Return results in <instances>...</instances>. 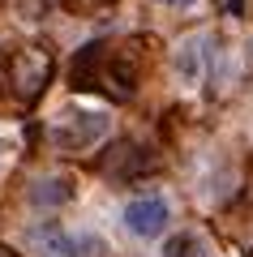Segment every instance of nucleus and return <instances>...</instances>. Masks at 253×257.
Returning a JSON list of instances; mask_svg holds the SVG:
<instances>
[{"label": "nucleus", "mask_w": 253, "mask_h": 257, "mask_svg": "<svg viewBox=\"0 0 253 257\" xmlns=\"http://www.w3.org/2000/svg\"><path fill=\"white\" fill-rule=\"evenodd\" d=\"M52 69H56V56L47 43H26L22 52H13L9 60V86L22 103H35L39 94L47 90L52 82Z\"/></svg>", "instance_id": "f257e3e1"}, {"label": "nucleus", "mask_w": 253, "mask_h": 257, "mask_svg": "<svg viewBox=\"0 0 253 257\" xmlns=\"http://www.w3.org/2000/svg\"><path fill=\"white\" fill-rule=\"evenodd\" d=\"M47 138H52V146L64 150V155L91 150L95 142L108 138V116H103V111H64V116L52 120Z\"/></svg>", "instance_id": "f03ea898"}, {"label": "nucleus", "mask_w": 253, "mask_h": 257, "mask_svg": "<svg viewBox=\"0 0 253 257\" xmlns=\"http://www.w3.org/2000/svg\"><path fill=\"white\" fill-rule=\"evenodd\" d=\"M99 90L108 99H116V103H129L137 94V56L133 52H108L103 56Z\"/></svg>", "instance_id": "7ed1b4c3"}, {"label": "nucleus", "mask_w": 253, "mask_h": 257, "mask_svg": "<svg viewBox=\"0 0 253 257\" xmlns=\"http://www.w3.org/2000/svg\"><path fill=\"white\" fill-rule=\"evenodd\" d=\"M167 223H172V210H167V202H163L159 193L133 197V202L125 206V227L133 231V236H142V240L163 236V227H167Z\"/></svg>", "instance_id": "20e7f679"}, {"label": "nucleus", "mask_w": 253, "mask_h": 257, "mask_svg": "<svg viewBox=\"0 0 253 257\" xmlns=\"http://www.w3.org/2000/svg\"><path fill=\"white\" fill-rule=\"evenodd\" d=\"M103 56H108V43H86L77 47V56H73L69 64V86L73 90H99V73H103Z\"/></svg>", "instance_id": "39448f33"}, {"label": "nucleus", "mask_w": 253, "mask_h": 257, "mask_svg": "<svg viewBox=\"0 0 253 257\" xmlns=\"http://www.w3.org/2000/svg\"><path fill=\"white\" fill-rule=\"evenodd\" d=\"M150 167V159H146V150L137 146L133 138H120L108 146V159H103V172L116 176V180H133L137 172H146Z\"/></svg>", "instance_id": "423d86ee"}, {"label": "nucleus", "mask_w": 253, "mask_h": 257, "mask_svg": "<svg viewBox=\"0 0 253 257\" xmlns=\"http://www.w3.org/2000/svg\"><path fill=\"white\" fill-rule=\"evenodd\" d=\"M35 244L43 248V257H81V240H73L69 231H60L56 223L35 227Z\"/></svg>", "instance_id": "0eeeda50"}, {"label": "nucleus", "mask_w": 253, "mask_h": 257, "mask_svg": "<svg viewBox=\"0 0 253 257\" xmlns=\"http://www.w3.org/2000/svg\"><path fill=\"white\" fill-rule=\"evenodd\" d=\"M73 197V184L64 176H52V180H39L35 184V202L39 206H64Z\"/></svg>", "instance_id": "6e6552de"}, {"label": "nucleus", "mask_w": 253, "mask_h": 257, "mask_svg": "<svg viewBox=\"0 0 253 257\" xmlns=\"http://www.w3.org/2000/svg\"><path fill=\"white\" fill-rule=\"evenodd\" d=\"M163 257H210L206 240L193 236V231H181V236H172L167 244H163Z\"/></svg>", "instance_id": "1a4fd4ad"}, {"label": "nucleus", "mask_w": 253, "mask_h": 257, "mask_svg": "<svg viewBox=\"0 0 253 257\" xmlns=\"http://www.w3.org/2000/svg\"><path fill=\"white\" fill-rule=\"evenodd\" d=\"M198 47H202V35H193L189 43L181 47V56H176V64H181V73L189 77V82L198 77V69H202V52H198Z\"/></svg>", "instance_id": "9d476101"}, {"label": "nucleus", "mask_w": 253, "mask_h": 257, "mask_svg": "<svg viewBox=\"0 0 253 257\" xmlns=\"http://www.w3.org/2000/svg\"><path fill=\"white\" fill-rule=\"evenodd\" d=\"M108 0H64V9L69 13H91V9H103Z\"/></svg>", "instance_id": "9b49d317"}, {"label": "nucleus", "mask_w": 253, "mask_h": 257, "mask_svg": "<svg viewBox=\"0 0 253 257\" xmlns=\"http://www.w3.org/2000/svg\"><path fill=\"white\" fill-rule=\"evenodd\" d=\"M39 5H47V0H26V13H39Z\"/></svg>", "instance_id": "f8f14e48"}, {"label": "nucleus", "mask_w": 253, "mask_h": 257, "mask_svg": "<svg viewBox=\"0 0 253 257\" xmlns=\"http://www.w3.org/2000/svg\"><path fill=\"white\" fill-rule=\"evenodd\" d=\"M0 257H18V248H9V244H0Z\"/></svg>", "instance_id": "ddd939ff"}, {"label": "nucleus", "mask_w": 253, "mask_h": 257, "mask_svg": "<svg viewBox=\"0 0 253 257\" xmlns=\"http://www.w3.org/2000/svg\"><path fill=\"white\" fill-rule=\"evenodd\" d=\"M163 5H176V9H181V5H193V0H163Z\"/></svg>", "instance_id": "4468645a"}]
</instances>
